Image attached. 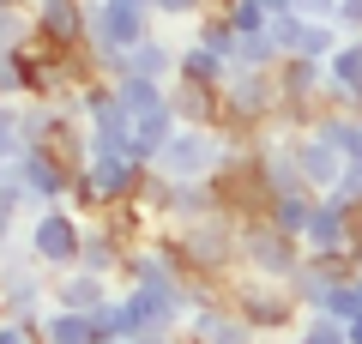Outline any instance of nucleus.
I'll use <instances>...</instances> for the list:
<instances>
[{
    "label": "nucleus",
    "instance_id": "obj_41",
    "mask_svg": "<svg viewBox=\"0 0 362 344\" xmlns=\"http://www.w3.org/2000/svg\"><path fill=\"white\" fill-rule=\"evenodd\" d=\"M127 6H139V13H151V0H127Z\"/></svg>",
    "mask_w": 362,
    "mask_h": 344
},
{
    "label": "nucleus",
    "instance_id": "obj_24",
    "mask_svg": "<svg viewBox=\"0 0 362 344\" xmlns=\"http://www.w3.org/2000/svg\"><path fill=\"white\" fill-rule=\"evenodd\" d=\"M187 42H199V49H211L218 61L235 67V42H242V37L230 30V18H223V13H206V18H194V37H187Z\"/></svg>",
    "mask_w": 362,
    "mask_h": 344
},
{
    "label": "nucleus",
    "instance_id": "obj_45",
    "mask_svg": "<svg viewBox=\"0 0 362 344\" xmlns=\"http://www.w3.org/2000/svg\"><path fill=\"white\" fill-rule=\"evenodd\" d=\"M181 344H194V338H181Z\"/></svg>",
    "mask_w": 362,
    "mask_h": 344
},
{
    "label": "nucleus",
    "instance_id": "obj_16",
    "mask_svg": "<svg viewBox=\"0 0 362 344\" xmlns=\"http://www.w3.org/2000/svg\"><path fill=\"white\" fill-rule=\"evenodd\" d=\"M254 164H259V176H266L272 200H278V193H302V169H296V145H290V133L272 127L266 139L254 145Z\"/></svg>",
    "mask_w": 362,
    "mask_h": 344
},
{
    "label": "nucleus",
    "instance_id": "obj_15",
    "mask_svg": "<svg viewBox=\"0 0 362 344\" xmlns=\"http://www.w3.org/2000/svg\"><path fill=\"white\" fill-rule=\"evenodd\" d=\"M181 338H194V344H259L254 332L242 326V314H235L230 302H206L187 314V326H181Z\"/></svg>",
    "mask_w": 362,
    "mask_h": 344
},
{
    "label": "nucleus",
    "instance_id": "obj_42",
    "mask_svg": "<svg viewBox=\"0 0 362 344\" xmlns=\"http://www.w3.org/2000/svg\"><path fill=\"white\" fill-rule=\"evenodd\" d=\"M97 344H127V338H97Z\"/></svg>",
    "mask_w": 362,
    "mask_h": 344
},
{
    "label": "nucleus",
    "instance_id": "obj_9",
    "mask_svg": "<svg viewBox=\"0 0 362 344\" xmlns=\"http://www.w3.org/2000/svg\"><path fill=\"white\" fill-rule=\"evenodd\" d=\"M320 115H362V37H344L326 61Z\"/></svg>",
    "mask_w": 362,
    "mask_h": 344
},
{
    "label": "nucleus",
    "instance_id": "obj_10",
    "mask_svg": "<svg viewBox=\"0 0 362 344\" xmlns=\"http://www.w3.org/2000/svg\"><path fill=\"white\" fill-rule=\"evenodd\" d=\"M350 212H356V205H344L338 193L314 200V212H308V229H302V254L344 260V254H350Z\"/></svg>",
    "mask_w": 362,
    "mask_h": 344
},
{
    "label": "nucleus",
    "instance_id": "obj_3",
    "mask_svg": "<svg viewBox=\"0 0 362 344\" xmlns=\"http://www.w3.org/2000/svg\"><path fill=\"white\" fill-rule=\"evenodd\" d=\"M206 188H211V212L230 217V224H254L272 205V188H266V176H259V164H254V145H247V151L235 145V151L211 169Z\"/></svg>",
    "mask_w": 362,
    "mask_h": 344
},
{
    "label": "nucleus",
    "instance_id": "obj_19",
    "mask_svg": "<svg viewBox=\"0 0 362 344\" xmlns=\"http://www.w3.org/2000/svg\"><path fill=\"white\" fill-rule=\"evenodd\" d=\"M121 73L151 79V85H169V79H175V42L151 30V37H145L139 49H127V55H121Z\"/></svg>",
    "mask_w": 362,
    "mask_h": 344
},
{
    "label": "nucleus",
    "instance_id": "obj_4",
    "mask_svg": "<svg viewBox=\"0 0 362 344\" xmlns=\"http://www.w3.org/2000/svg\"><path fill=\"white\" fill-rule=\"evenodd\" d=\"M78 248H85V217L66 212V205H37L25 224V254L37 260L49 278L78 266Z\"/></svg>",
    "mask_w": 362,
    "mask_h": 344
},
{
    "label": "nucleus",
    "instance_id": "obj_2",
    "mask_svg": "<svg viewBox=\"0 0 362 344\" xmlns=\"http://www.w3.org/2000/svg\"><path fill=\"white\" fill-rule=\"evenodd\" d=\"M223 302L242 314V326L254 332V338H290V332L302 326V308L290 302V290L272 284V278H254V272H235V278L223 284Z\"/></svg>",
    "mask_w": 362,
    "mask_h": 344
},
{
    "label": "nucleus",
    "instance_id": "obj_31",
    "mask_svg": "<svg viewBox=\"0 0 362 344\" xmlns=\"http://www.w3.org/2000/svg\"><path fill=\"white\" fill-rule=\"evenodd\" d=\"M25 151V133H18V103H0V164L13 169Z\"/></svg>",
    "mask_w": 362,
    "mask_h": 344
},
{
    "label": "nucleus",
    "instance_id": "obj_26",
    "mask_svg": "<svg viewBox=\"0 0 362 344\" xmlns=\"http://www.w3.org/2000/svg\"><path fill=\"white\" fill-rule=\"evenodd\" d=\"M30 42V0H0V55Z\"/></svg>",
    "mask_w": 362,
    "mask_h": 344
},
{
    "label": "nucleus",
    "instance_id": "obj_34",
    "mask_svg": "<svg viewBox=\"0 0 362 344\" xmlns=\"http://www.w3.org/2000/svg\"><path fill=\"white\" fill-rule=\"evenodd\" d=\"M338 200H344V205H362V164H344V176H338Z\"/></svg>",
    "mask_w": 362,
    "mask_h": 344
},
{
    "label": "nucleus",
    "instance_id": "obj_32",
    "mask_svg": "<svg viewBox=\"0 0 362 344\" xmlns=\"http://www.w3.org/2000/svg\"><path fill=\"white\" fill-rule=\"evenodd\" d=\"M332 25H338V37H362V0H338Z\"/></svg>",
    "mask_w": 362,
    "mask_h": 344
},
{
    "label": "nucleus",
    "instance_id": "obj_22",
    "mask_svg": "<svg viewBox=\"0 0 362 344\" xmlns=\"http://www.w3.org/2000/svg\"><path fill=\"white\" fill-rule=\"evenodd\" d=\"M199 217H211V188L206 181H175V193H169V229H187L199 224Z\"/></svg>",
    "mask_w": 362,
    "mask_h": 344
},
{
    "label": "nucleus",
    "instance_id": "obj_8",
    "mask_svg": "<svg viewBox=\"0 0 362 344\" xmlns=\"http://www.w3.org/2000/svg\"><path fill=\"white\" fill-rule=\"evenodd\" d=\"M296 266H302V242L278 236V229H272L266 217L242 224V272H254V278H272V284H284Z\"/></svg>",
    "mask_w": 362,
    "mask_h": 344
},
{
    "label": "nucleus",
    "instance_id": "obj_7",
    "mask_svg": "<svg viewBox=\"0 0 362 344\" xmlns=\"http://www.w3.org/2000/svg\"><path fill=\"white\" fill-rule=\"evenodd\" d=\"M90 0H30V42L49 55H85Z\"/></svg>",
    "mask_w": 362,
    "mask_h": 344
},
{
    "label": "nucleus",
    "instance_id": "obj_39",
    "mask_svg": "<svg viewBox=\"0 0 362 344\" xmlns=\"http://www.w3.org/2000/svg\"><path fill=\"white\" fill-rule=\"evenodd\" d=\"M133 344H181V332H169V338H133Z\"/></svg>",
    "mask_w": 362,
    "mask_h": 344
},
{
    "label": "nucleus",
    "instance_id": "obj_40",
    "mask_svg": "<svg viewBox=\"0 0 362 344\" xmlns=\"http://www.w3.org/2000/svg\"><path fill=\"white\" fill-rule=\"evenodd\" d=\"M259 6H266V13H290V0H259Z\"/></svg>",
    "mask_w": 362,
    "mask_h": 344
},
{
    "label": "nucleus",
    "instance_id": "obj_33",
    "mask_svg": "<svg viewBox=\"0 0 362 344\" xmlns=\"http://www.w3.org/2000/svg\"><path fill=\"white\" fill-rule=\"evenodd\" d=\"M290 13H302V18H308V25H332L338 0H290Z\"/></svg>",
    "mask_w": 362,
    "mask_h": 344
},
{
    "label": "nucleus",
    "instance_id": "obj_18",
    "mask_svg": "<svg viewBox=\"0 0 362 344\" xmlns=\"http://www.w3.org/2000/svg\"><path fill=\"white\" fill-rule=\"evenodd\" d=\"M127 248H133L127 236H115L103 217H90V224H85V248H78V266L115 284V278H121V260H127Z\"/></svg>",
    "mask_w": 362,
    "mask_h": 344
},
{
    "label": "nucleus",
    "instance_id": "obj_43",
    "mask_svg": "<svg viewBox=\"0 0 362 344\" xmlns=\"http://www.w3.org/2000/svg\"><path fill=\"white\" fill-rule=\"evenodd\" d=\"M259 344H284V338H259Z\"/></svg>",
    "mask_w": 362,
    "mask_h": 344
},
{
    "label": "nucleus",
    "instance_id": "obj_25",
    "mask_svg": "<svg viewBox=\"0 0 362 344\" xmlns=\"http://www.w3.org/2000/svg\"><path fill=\"white\" fill-rule=\"evenodd\" d=\"M314 314L338 320V326H350V320H362V290H356V272H350V278H338L332 290L320 296V308H314Z\"/></svg>",
    "mask_w": 362,
    "mask_h": 344
},
{
    "label": "nucleus",
    "instance_id": "obj_46",
    "mask_svg": "<svg viewBox=\"0 0 362 344\" xmlns=\"http://www.w3.org/2000/svg\"><path fill=\"white\" fill-rule=\"evenodd\" d=\"M356 164H362V157H356Z\"/></svg>",
    "mask_w": 362,
    "mask_h": 344
},
{
    "label": "nucleus",
    "instance_id": "obj_30",
    "mask_svg": "<svg viewBox=\"0 0 362 344\" xmlns=\"http://www.w3.org/2000/svg\"><path fill=\"white\" fill-rule=\"evenodd\" d=\"M290 344H350V338H344V326H338V320H326V314H302V326L290 332Z\"/></svg>",
    "mask_w": 362,
    "mask_h": 344
},
{
    "label": "nucleus",
    "instance_id": "obj_37",
    "mask_svg": "<svg viewBox=\"0 0 362 344\" xmlns=\"http://www.w3.org/2000/svg\"><path fill=\"white\" fill-rule=\"evenodd\" d=\"M13 236H18V212H13V205H0V248L13 242Z\"/></svg>",
    "mask_w": 362,
    "mask_h": 344
},
{
    "label": "nucleus",
    "instance_id": "obj_23",
    "mask_svg": "<svg viewBox=\"0 0 362 344\" xmlns=\"http://www.w3.org/2000/svg\"><path fill=\"white\" fill-rule=\"evenodd\" d=\"M37 344H90V320L73 308H49L37 320Z\"/></svg>",
    "mask_w": 362,
    "mask_h": 344
},
{
    "label": "nucleus",
    "instance_id": "obj_28",
    "mask_svg": "<svg viewBox=\"0 0 362 344\" xmlns=\"http://www.w3.org/2000/svg\"><path fill=\"white\" fill-rule=\"evenodd\" d=\"M338 42H344V37H338V25H308V30H302V49L290 55V61H314V67H326Z\"/></svg>",
    "mask_w": 362,
    "mask_h": 344
},
{
    "label": "nucleus",
    "instance_id": "obj_14",
    "mask_svg": "<svg viewBox=\"0 0 362 344\" xmlns=\"http://www.w3.org/2000/svg\"><path fill=\"white\" fill-rule=\"evenodd\" d=\"M115 296V284L109 278H97V272H85V266H73V272H61V278H49V308H73V314H97V308Z\"/></svg>",
    "mask_w": 362,
    "mask_h": 344
},
{
    "label": "nucleus",
    "instance_id": "obj_1",
    "mask_svg": "<svg viewBox=\"0 0 362 344\" xmlns=\"http://www.w3.org/2000/svg\"><path fill=\"white\" fill-rule=\"evenodd\" d=\"M157 248H163V260L181 278L230 284L235 272H242V224H230V217H218V212L199 217V224H187V229H163Z\"/></svg>",
    "mask_w": 362,
    "mask_h": 344
},
{
    "label": "nucleus",
    "instance_id": "obj_29",
    "mask_svg": "<svg viewBox=\"0 0 362 344\" xmlns=\"http://www.w3.org/2000/svg\"><path fill=\"white\" fill-rule=\"evenodd\" d=\"M223 18H230L235 37H259V30L272 25V13L259 6V0H230V6H223Z\"/></svg>",
    "mask_w": 362,
    "mask_h": 344
},
{
    "label": "nucleus",
    "instance_id": "obj_20",
    "mask_svg": "<svg viewBox=\"0 0 362 344\" xmlns=\"http://www.w3.org/2000/svg\"><path fill=\"white\" fill-rule=\"evenodd\" d=\"M175 79L223 91V85H230V61H218V55H211V49H199V42H181V49H175Z\"/></svg>",
    "mask_w": 362,
    "mask_h": 344
},
{
    "label": "nucleus",
    "instance_id": "obj_6",
    "mask_svg": "<svg viewBox=\"0 0 362 344\" xmlns=\"http://www.w3.org/2000/svg\"><path fill=\"white\" fill-rule=\"evenodd\" d=\"M151 37V13L127 6V0H90V25H85V49H90V67L109 61V55H127Z\"/></svg>",
    "mask_w": 362,
    "mask_h": 344
},
{
    "label": "nucleus",
    "instance_id": "obj_27",
    "mask_svg": "<svg viewBox=\"0 0 362 344\" xmlns=\"http://www.w3.org/2000/svg\"><path fill=\"white\" fill-rule=\"evenodd\" d=\"M302 30H308V18H302V13H272L266 37H272V49H278V61H290V55L302 49Z\"/></svg>",
    "mask_w": 362,
    "mask_h": 344
},
{
    "label": "nucleus",
    "instance_id": "obj_12",
    "mask_svg": "<svg viewBox=\"0 0 362 344\" xmlns=\"http://www.w3.org/2000/svg\"><path fill=\"white\" fill-rule=\"evenodd\" d=\"M85 176L97 181L103 212H109V205H139V188H145V176H151V164H133V157H90Z\"/></svg>",
    "mask_w": 362,
    "mask_h": 344
},
{
    "label": "nucleus",
    "instance_id": "obj_21",
    "mask_svg": "<svg viewBox=\"0 0 362 344\" xmlns=\"http://www.w3.org/2000/svg\"><path fill=\"white\" fill-rule=\"evenodd\" d=\"M308 212H314V193H278V200L266 205V224L278 229V236H290V242H302V229H308Z\"/></svg>",
    "mask_w": 362,
    "mask_h": 344
},
{
    "label": "nucleus",
    "instance_id": "obj_36",
    "mask_svg": "<svg viewBox=\"0 0 362 344\" xmlns=\"http://www.w3.org/2000/svg\"><path fill=\"white\" fill-rule=\"evenodd\" d=\"M344 260H350V266L362 272V205L350 212V254H344Z\"/></svg>",
    "mask_w": 362,
    "mask_h": 344
},
{
    "label": "nucleus",
    "instance_id": "obj_44",
    "mask_svg": "<svg viewBox=\"0 0 362 344\" xmlns=\"http://www.w3.org/2000/svg\"><path fill=\"white\" fill-rule=\"evenodd\" d=\"M0 181H6V164H0Z\"/></svg>",
    "mask_w": 362,
    "mask_h": 344
},
{
    "label": "nucleus",
    "instance_id": "obj_35",
    "mask_svg": "<svg viewBox=\"0 0 362 344\" xmlns=\"http://www.w3.org/2000/svg\"><path fill=\"white\" fill-rule=\"evenodd\" d=\"M0 344H37V320H0Z\"/></svg>",
    "mask_w": 362,
    "mask_h": 344
},
{
    "label": "nucleus",
    "instance_id": "obj_38",
    "mask_svg": "<svg viewBox=\"0 0 362 344\" xmlns=\"http://www.w3.org/2000/svg\"><path fill=\"white\" fill-rule=\"evenodd\" d=\"M344 338H350V344H362V320H350V326H344Z\"/></svg>",
    "mask_w": 362,
    "mask_h": 344
},
{
    "label": "nucleus",
    "instance_id": "obj_11",
    "mask_svg": "<svg viewBox=\"0 0 362 344\" xmlns=\"http://www.w3.org/2000/svg\"><path fill=\"white\" fill-rule=\"evenodd\" d=\"M13 176H18V188L30 193V212H37V205H66V181H73V169H66L54 151H37V145L18 151Z\"/></svg>",
    "mask_w": 362,
    "mask_h": 344
},
{
    "label": "nucleus",
    "instance_id": "obj_13",
    "mask_svg": "<svg viewBox=\"0 0 362 344\" xmlns=\"http://www.w3.org/2000/svg\"><path fill=\"white\" fill-rule=\"evenodd\" d=\"M290 145H296V169H302V188H308L314 200H326V193L338 188V176H344V157H338L332 145L320 139V133H290Z\"/></svg>",
    "mask_w": 362,
    "mask_h": 344
},
{
    "label": "nucleus",
    "instance_id": "obj_17",
    "mask_svg": "<svg viewBox=\"0 0 362 344\" xmlns=\"http://www.w3.org/2000/svg\"><path fill=\"white\" fill-rule=\"evenodd\" d=\"M169 109H175V127H211V133H218L223 91H211V85H187V79H169Z\"/></svg>",
    "mask_w": 362,
    "mask_h": 344
},
{
    "label": "nucleus",
    "instance_id": "obj_5",
    "mask_svg": "<svg viewBox=\"0 0 362 344\" xmlns=\"http://www.w3.org/2000/svg\"><path fill=\"white\" fill-rule=\"evenodd\" d=\"M230 151L235 145L223 139V133H211V127H175L163 145H157L151 169L163 181H211V169H218Z\"/></svg>",
    "mask_w": 362,
    "mask_h": 344
}]
</instances>
